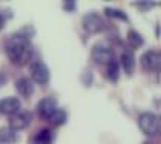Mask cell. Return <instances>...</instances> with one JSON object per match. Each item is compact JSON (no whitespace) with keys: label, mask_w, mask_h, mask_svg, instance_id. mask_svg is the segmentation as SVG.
Masks as SVG:
<instances>
[{"label":"cell","mask_w":161,"mask_h":144,"mask_svg":"<svg viewBox=\"0 0 161 144\" xmlns=\"http://www.w3.org/2000/svg\"><path fill=\"white\" fill-rule=\"evenodd\" d=\"M120 65L122 68L125 69L126 74H131L134 71V66H136V57L131 51H124L120 54Z\"/></svg>","instance_id":"cell-11"},{"label":"cell","mask_w":161,"mask_h":144,"mask_svg":"<svg viewBox=\"0 0 161 144\" xmlns=\"http://www.w3.org/2000/svg\"><path fill=\"white\" fill-rule=\"evenodd\" d=\"M105 72H107V77H108V80H112V81H116L118 78H119V63L116 62V60H112V62L107 63V69H105Z\"/></svg>","instance_id":"cell-14"},{"label":"cell","mask_w":161,"mask_h":144,"mask_svg":"<svg viewBox=\"0 0 161 144\" xmlns=\"http://www.w3.org/2000/svg\"><path fill=\"white\" fill-rule=\"evenodd\" d=\"M30 74L32 78L39 84H45L50 80V71L47 68V65L42 62H33L30 65Z\"/></svg>","instance_id":"cell-5"},{"label":"cell","mask_w":161,"mask_h":144,"mask_svg":"<svg viewBox=\"0 0 161 144\" xmlns=\"http://www.w3.org/2000/svg\"><path fill=\"white\" fill-rule=\"evenodd\" d=\"M6 54L14 63H24L30 57V44L23 35H14L6 44Z\"/></svg>","instance_id":"cell-1"},{"label":"cell","mask_w":161,"mask_h":144,"mask_svg":"<svg viewBox=\"0 0 161 144\" xmlns=\"http://www.w3.org/2000/svg\"><path fill=\"white\" fill-rule=\"evenodd\" d=\"M140 63L145 69H149V71H158L161 65V56L158 51L155 50H149L145 54L140 57Z\"/></svg>","instance_id":"cell-6"},{"label":"cell","mask_w":161,"mask_h":144,"mask_svg":"<svg viewBox=\"0 0 161 144\" xmlns=\"http://www.w3.org/2000/svg\"><path fill=\"white\" fill-rule=\"evenodd\" d=\"M15 89L21 96H30L33 93V84H32V81L29 78L21 77V78H18L15 81Z\"/></svg>","instance_id":"cell-10"},{"label":"cell","mask_w":161,"mask_h":144,"mask_svg":"<svg viewBox=\"0 0 161 144\" xmlns=\"http://www.w3.org/2000/svg\"><path fill=\"white\" fill-rule=\"evenodd\" d=\"M92 59L97 63H103V65H107L108 62L114 60V53H113L112 48L105 47V45H95L92 48Z\"/></svg>","instance_id":"cell-3"},{"label":"cell","mask_w":161,"mask_h":144,"mask_svg":"<svg viewBox=\"0 0 161 144\" xmlns=\"http://www.w3.org/2000/svg\"><path fill=\"white\" fill-rule=\"evenodd\" d=\"M83 27L89 33H98L105 27V23L98 14H87L83 18Z\"/></svg>","instance_id":"cell-7"},{"label":"cell","mask_w":161,"mask_h":144,"mask_svg":"<svg viewBox=\"0 0 161 144\" xmlns=\"http://www.w3.org/2000/svg\"><path fill=\"white\" fill-rule=\"evenodd\" d=\"M48 120L54 125V126H60V125H63L66 122V113H65V110H62V108H57Z\"/></svg>","instance_id":"cell-15"},{"label":"cell","mask_w":161,"mask_h":144,"mask_svg":"<svg viewBox=\"0 0 161 144\" xmlns=\"http://www.w3.org/2000/svg\"><path fill=\"white\" fill-rule=\"evenodd\" d=\"M53 134L50 129H42L35 135V144H51Z\"/></svg>","instance_id":"cell-13"},{"label":"cell","mask_w":161,"mask_h":144,"mask_svg":"<svg viewBox=\"0 0 161 144\" xmlns=\"http://www.w3.org/2000/svg\"><path fill=\"white\" fill-rule=\"evenodd\" d=\"M21 108V102L20 99H17L14 96H9L0 101V113L3 114H9V116H14L17 114Z\"/></svg>","instance_id":"cell-8"},{"label":"cell","mask_w":161,"mask_h":144,"mask_svg":"<svg viewBox=\"0 0 161 144\" xmlns=\"http://www.w3.org/2000/svg\"><path fill=\"white\" fill-rule=\"evenodd\" d=\"M3 26H5V17H3V14H0V30Z\"/></svg>","instance_id":"cell-18"},{"label":"cell","mask_w":161,"mask_h":144,"mask_svg":"<svg viewBox=\"0 0 161 144\" xmlns=\"http://www.w3.org/2000/svg\"><path fill=\"white\" fill-rule=\"evenodd\" d=\"M63 8H74V3H63Z\"/></svg>","instance_id":"cell-19"},{"label":"cell","mask_w":161,"mask_h":144,"mask_svg":"<svg viewBox=\"0 0 161 144\" xmlns=\"http://www.w3.org/2000/svg\"><path fill=\"white\" fill-rule=\"evenodd\" d=\"M17 140V132L11 126H3L0 128V141L5 144H12Z\"/></svg>","instance_id":"cell-12"},{"label":"cell","mask_w":161,"mask_h":144,"mask_svg":"<svg viewBox=\"0 0 161 144\" xmlns=\"http://www.w3.org/2000/svg\"><path fill=\"white\" fill-rule=\"evenodd\" d=\"M139 126L146 135H157L160 132V119L151 111L142 113L139 116Z\"/></svg>","instance_id":"cell-2"},{"label":"cell","mask_w":161,"mask_h":144,"mask_svg":"<svg viewBox=\"0 0 161 144\" xmlns=\"http://www.w3.org/2000/svg\"><path fill=\"white\" fill-rule=\"evenodd\" d=\"M105 14L108 15V17H118L120 20H126V15L119 11V9H112V8H105Z\"/></svg>","instance_id":"cell-17"},{"label":"cell","mask_w":161,"mask_h":144,"mask_svg":"<svg viewBox=\"0 0 161 144\" xmlns=\"http://www.w3.org/2000/svg\"><path fill=\"white\" fill-rule=\"evenodd\" d=\"M126 39H128V42L136 48L143 45V38H142V35L139 33V32H136V30H130V32H128V36H126Z\"/></svg>","instance_id":"cell-16"},{"label":"cell","mask_w":161,"mask_h":144,"mask_svg":"<svg viewBox=\"0 0 161 144\" xmlns=\"http://www.w3.org/2000/svg\"><path fill=\"white\" fill-rule=\"evenodd\" d=\"M57 108H59V107H57V101L53 96L44 98V99H41V101L38 102V114H39V117L45 119V120H48Z\"/></svg>","instance_id":"cell-4"},{"label":"cell","mask_w":161,"mask_h":144,"mask_svg":"<svg viewBox=\"0 0 161 144\" xmlns=\"http://www.w3.org/2000/svg\"><path fill=\"white\" fill-rule=\"evenodd\" d=\"M30 120H32V114L24 111V113H17L14 116H11L9 119V126L17 132L18 129H24L26 126L30 125Z\"/></svg>","instance_id":"cell-9"}]
</instances>
